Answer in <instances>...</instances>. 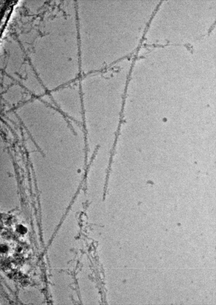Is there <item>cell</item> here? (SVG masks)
Segmentation results:
<instances>
[{"label":"cell","instance_id":"3957f363","mask_svg":"<svg viewBox=\"0 0 216 305\" xmlns=\"http://www.w3.org/2000/svg\"><path fill=\"white\" fill-rule=\"evenodd\" d=\"M17 231L21 234H24L27 231L26 228L22 225H18L17 228Z\"/></svg>","mask_w":216,"mask_h":305},{"label":"cell","instance_id":"7a4b0ae2","mask_svg":"<svg viewBox=\"0 0 216 305\" xmlns=\"http://www.w3.org/2000/svg\"><path fill=\"white\" fill-rule=\"evenodd\" d=\"M1 114L14 110L33 97L19 84L15 82L1 92Z\"/></svg>","mask_w":216,"mask_h":305},{"label":"cell","instance_id":"6da1fadb","mask_svg":"<svg viewBox=\"0 0 216 305\" xmlns=\"http://www.w3.org/2000/svg\"><path fill=\"white\" fill-rule=\"evenodd\" d=\"M55 106L68 119L80 127L83 117L79 79L48 92Z\"/></svg>","mask_w":216,"mask_h":305}]
</instances>
